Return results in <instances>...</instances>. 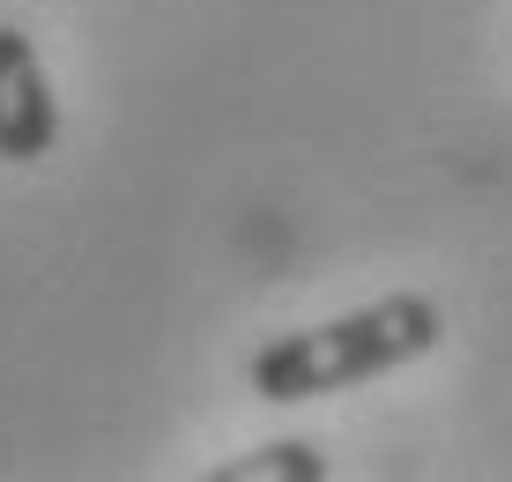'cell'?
<instances>
[{"instance_id": "1", "label": "cell", "mask_w": 512, "mask_h": 482, "mask_svg": "<svg viewBox=\"0 0 512 482\" xmlns=\"http://www.w3.org/2000/svg\"><path fill=\"white\" fill-rule=\"evenodd\" d=\"M446 319H438L431 297L416 290H394L379 305H357L342 319H320V327H297V334H275L268 349L253 356V394L260 401H320V394H349V386H372L386 371L416 364V356L438 349Z\"/></svg>"}, {"instance_id": "2", "label": "cell", "mask_w": 512, "mask_h": 482, "mask_svg": "<svg viewBox=\"0 0 512 482\" xmlns=\"http://www.w3.org/2000/svg\"><path fill=\"white\" fill-rule=\"evenodd\" d=\"M60 141V97L38 60V45L15 23H0V164H38Z\"/></svg>"}, {"instance_id": "3", "label": "cell", "mask_w": 512, "mask_h": 482, "mask_svg": "<svg viewBox=\"0 0 512 482\" xmlns=\"http://www.w3.org/2000/svg\"><path fill=\"white\" fill-rule=\"evenodd\" d=\"M320 482L327 475V460H320V445H305V438H282V445H260L253 460H231V468H216V482Z\"/></svg>"}]
</instances>
